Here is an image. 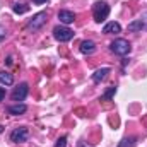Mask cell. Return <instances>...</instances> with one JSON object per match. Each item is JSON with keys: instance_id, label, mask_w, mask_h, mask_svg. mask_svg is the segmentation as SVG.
I'll use <instances>...</instances> for the list:
<instances>
[{"instance_id": "obj_3", "label": "cell", "mask_w": 147, "mask_h": 147, "mask_svg": "<svg viewBox=\"0 0 147 147\" xmlns=\"http://www.w3.org/2000/svg\"><path fill=\"white\" fill-rule=\"evenodd\" d=\"M53 38L60 43H67L74 38V31L67 26H55L53 28Z\"/></svg>"}, {"instance_id": "obj_14", "label": "cell", "mask_w": 147, "mask_h": 147, "mask_svg": "<svg viewBox=\"0 0 147 147\" xmlns=\"http://www.w3.org/2000/svg\"><path fill=\"white\" fill-rule=\"evenodd\" d=\"M137 144V137H125L121 139V142H118V147H135Z\"/></svg>"}, {"instance_id": "obj_15", "label": "cell", "mask_w": 147, "mask_h": 147, "mask_svg": "<svg viewBox=\"0 0 147 147\" xmlns=\"http://www.w3.org/2000/svg\"><path fill=\"white\" fill-rule=\"evenodd\" d=\"M12 10H14L16 14H24V12L29 10V7H28L26 3H14V5H12Z\"/></svg>"}, {"instance_id": "obj_17", "label": "cell", "mask_w": 147, "mask_h": 147, "mask_svg": "<svg viewBox=\"0 0 147 147\" xmlns=\"http://www.w3.org/2000/svg\"><path fill=\"white\" fill-rule=\"evenodd\" d=\"M67 146V137L63 135V137H60L58 140H57V144H55V147H65Z\"/></svg>"}, {"instance_id": "obj_12", "label": "cell", "mask_w": 147, "mask_h": 147, "mask_svg": "<svg viewBox=\"0 0 147 147\" xmlns=\"http://www.w3.org/2000/svg\"><path fill=\"white\" fill-rule=\"evenodd\" d=\"M0 84H3V86H12V84H14V75L10 72H7V70H2V72H0Z\"/></svg>"}, {"instance_id": "obj_19", "label": "cell", "mask_w": 147, "mask_h": 147, "mask_svg": "<svg viewBox=\"0 0 147 147\" xmlns=\"http://www.w3.org/2000/svg\"><path fill=\"white\" fill-rule=\"evenodd\" d=\"M3 98H5V89L0 87V101H3Z\"/></svg>"}, {"instance_id": "obj_20", "label": "cell", "mask_w": 147, "mask_h": 147, "mask_svg": "<svg viewBox=\"0 0 147 147\" xmlns=\"http://www.w3.org/2000/svg\"><path fill=\"white\" fill-rule=\"evenodd\" d=\"M33 2H34V3H36V5H41V3H45V2H46V0H33Z\"/></svg>"}, {"instance_id": "obj_7", "label": "cell", "mask_w": 147, "mask_h": 147, "mask_svg": "<svg viewBox=\"0 0 147 147\" xmlns=\"http://www.w3.org/2000/svg\"><path fill=\"white\" fill-rule=\"evenodd\" d=\"M57 17H58V19H60V22H62V24H65V26L72 24L74 21H75V14H74L72 10H67V9H62V10H58Z\"/></svg>"}, {"instance_id": "obj_11", "label": "cell", "mask_w": 147, "mask_h": 147, "mask_svg": "<svg viewBox=\"0 0 147 147\" xmlns=\"http://www.w3.org/2000/svg\"><path fill=\"white\" fill-rule=\"evenodd\" d=\"M120 31H121V26H120L118 22H115V21L105 24V28H103V33H105V34H116V33H120Z\"/></svg>"}, {"instance_id": "obj_1", "label": "cell", "mask_w": 147, "mask_h": 147, "mask_svg": "<svg viewBox=\"0 0 147 147\" xmlns=\"http://www.w3.org/2000/svg\"><path fill=\"white\" fill-rule=\"evenodd\" d=\"M110 16V5L106 2H96L92 5V17L96 22H105Z\"/></svg>"}, {"instance_id": "obj_2", "label": "cell", "mask_w": 147, "mask_h": 147, "mask_svg": "<svg viewBox=\"0 0 147 147\" xmlns=\"http://www.w3.org/2000/svg\"><path fill=\"white\" fill-rule=\"evenodd\" d=\"M110 46H111V51H113L115 55H118V57H125V55H128V53L132 51V46H130V43H128L127 39H123V38H118V39H115Z\"/></svg>"}, {"instance_id": "obj_6", "label": "cell", "mask_w": 147, "mask_h": 147, "mask_svg": "<svg viewBox=\"0 0 147 147\" xmlns=\"http://www.w3.org/2000/svg\"><path fill=\"white\" fill-rule=\"evenodd\" d=\"M28 92H29L28 82H21L17 87H14V91H12V99H14L16 103H22V101L28 98Z\"/></svg>"}, {"instance_id": "obj_16", "label": "cell", "mask_w": 147, "mask_h": 147, "mask_svg": "<svg viewBox=\"0 0 147 147\" xmlns=\"http://www.w3.org/2000/svg\"><path fill=\"white\" fill-rule=\"evenodd\" d=\"M115 92H116V87L115 86H111V87H108V91L101 96V101H110V99H113V96H115Z\"/></svg>"}, {"instance_id": "obj_21", "label": "cell", "mask_w": 147, "mask_h": 147, "mask_svg": "<svg viewBox=\"0 0 147 147\" xmlns=\"http://www.w3.org/2000/svg\"><path fill=\"white\" fill-rule=\"evenodd\" d=\"M2 132H3V127H2V125H0V134H2Z\"/></svg>"}, {"instance_id": "obj_5", "label": "cell", "mask_w": 147, "mask_h": 147, "mask_svg": "<svg viewBox=\"0 0 147 147\" xmlns=\"http://www.w3.org/2000/svg\"><path fill=\"white\" fill-rule=\"evenodd\" d=\"M46 22V12L45 10H41V12H38V14H34L33 16V19L28 22V29L29 31H38V29H41L43 28V24Z\"/></svg>"}, {"instance_id": "obj_18", "label": "cell", "mask_w": 147, "mask_h": 147, "mask_svg": "<svg viewBox=\"0 0 147 147\" xmlns=\"http://www.w3.org/2000/svg\"><path fill=\"white\" fill-rule=\"evenodd\" d=\"M5 38H7V29H5V28H3V26L0 24V43H2V41H3Z\"/></svg>"}, {"instance_id": "obj_4", "label": "cell", "mask_w": 147, "mask_h": 147, "mask_svg": "<svg viewBox=\"0 0 147 147\" xmlns=\"http://www.w3.org/2000/svg\"><path fill=\"white\" fill-rule=\"evenodd\" d=\"M10 142H14V144H22V142H26L28 139H29V130H28V127H17V128H14L12 132H10Z\"/></svg>"}, {"instance_id": "obj_9", "label": "cell", "mask_w": 147, "mask_h": 147, "mask_svg": "<svg viewBox=\"0 0 147 147\" xmlns=\"http://www.w3.org/2000/svg\"><path fill=\"white\" fill-rule=\"evenodd\" d=\"M9 111V115H14V116H19V115H24L26 111H28V106L24 105V103H16V105H12V106H9L7 108Z\"/></svg>"}, {"instance_id": "obj_13", "label": "cell", "mask_w": 147, "mask_h": 147, "mask_svg": "<svg viewBox=\"0 0 147 147\" xmlns=\"http://www.w3.org/2000/svg\"><path fill=\"white\" fill-rule=\"evenodd\" d=\"M144 28H146V24H144V21H142V19H139V21H134V22H130V24H128V31H132V33L142 31Z\"/></svg>"}, {"instance_id": "obj_10", "label": "cell", "mask_w": 147, "mask_h": 147, "mask_svg": "<svg viewBox=\"0 0 147 147\" xmlns=\"http://www.w3.org/2000/svg\"><path fill=\"white\" fill-rule=\"evenodd\" d=\"M111 72V69L110 67H103V69H98L96 72L92 74V80L96 82V84H99L101 80H105L106 77H108V74Z\"/></svg>"}, {"instance_id": "obj_8", "label": "cell", "mask_w": 147, "mask_h": 147, "mask_svg": "<svg viewBox=\"0 0 147 147\" xmlns=\"http://www.w3.org/2000/svg\"><path fill=\"white\" fill-rule=\"evenodd\" d=\"M79 50H80V53H84V55H92V53L96 51V43L91 41V39H84V41L80 43Z\"/></svg>"}]
</instances>
